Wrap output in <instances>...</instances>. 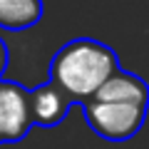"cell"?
<instances>
[{
  "label": "cell",
  "mask_w": 149,
  "mask_h": 149,
  "mask_svg": "<svg viewBox=\"0 0 149 149\" xmlns=\"http://www.w3.org/2000/svg\"><path fill=\"white\" fill-rule=\"evenodd\" d=\"M119 72L114 50L92 37H77L62 45L50 62V80L57 82L72 102H87Z\"/></svg>",
  "instance_id": "6da1fadb"
},
{
  "label": "cell",
  "mask_w": 149,
  "mask_h": 149,
  "mask_svg": "<svg viewBox=\"0 0 149 149\" xmlns=\"http://www.w3.org/2000/svg\"><path fill=\"white\" fill-rule=\"evenodd\" d=\"M82 112L90 129L107 142H127L137 137V132L147 119V107L122 104V102L87 100L82 102Z\"/></svg>",
  "instance_id": "7a4b0ae2"
},
{
  "label": "cell",
  "mask_w": 149,
  "mask_h": 149,
  "mask_svg": "<svg viewBox=\"0 0 149 149\" xmlns=\"http://www.w3.org/2000/svg\"><path fill=\"white\" fill-rule=\"evenodd\" d=\"M32 122L30 90L20 82L0 80V144H13L27 137Z\"/></svg>",
  "instance_id": "3957f363"
},
{
  "label": "cell",
  "mask_w": 149,
  "mask_h": 149,
  "mask_svg": "<svg viewBox=\"0 0 149 149\" xmlns=\"http://www.w3.org/2000/svg\"><path fill=\"white\" fill-rule=\"evenodd\" d=\"M72 104V97L57 85V82L47 80L42 85H37L30 90V107H32V122L37 127H57Z\"/></svg>",
  "instance_id": "277c9868"
},
{
  "label": "cell",
  "mask_w": 149,
  "mask_h": 149,
  "mask_svg": "<svg viewBox=\"0 0 149 149\" xmlns=\"http://www.w3.org/2000/svg\"><path fill=\"white\" fill-rule=\"evenodd\" d=\"M92 100L100 102H122V104H137V107H149V85L132 72L119 70L114 77L104 82L100 92Z\"/></svg>",
  "instance_id": "5b68a950"
},
{
  "label": "cell",
  "mask_w": 149,
  "mask_h": 149,
  "mask_svg": "<svg viewBox=\"0 0 149 149\" xmlns=\"http://www.w3.org/2000/svg\"><path fill=\"white\" fill-rule=\"evenodd\" d=\"M42 17V0H0V27L13 32L27 30Z\"/></svg>",
  "instance_id": "8992f818"
},
{
  "label": "cell",
  "mask_w": 149,
  "mask_h": 149,
  "mask_svg": "<svg viewBox=\"0 0 149 149\" xmlns=\"http://www.w3.org/2000/svg\"><path fill=\"white\" fill-rule=\"evenodd\" d=\"M5 67H8V47H5V42H3V37H0V77L5 72Z\"/></svg>",
  "instance_id": "52a82bcc"
}]
</instances>
